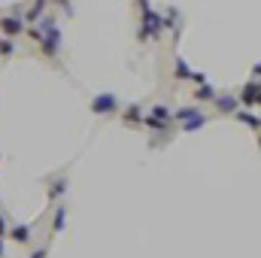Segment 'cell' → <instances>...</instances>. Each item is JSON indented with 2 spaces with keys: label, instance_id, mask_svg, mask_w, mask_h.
Instances as JSON below:
<instances>
[{
  "label": "cell",
  "instance_id": "cell-16",
  "mask_svg": "<svg viewBox=\"0 0 261 258\" xmlns=\"http://www.w3.org/2000/svg\"><path fill=\"white\" fill-rule=\"evenodd\" d=\"M206 125V116H195V119H189V122H182V128L186 131H197Z\"/></svg>",
  "mask_w": 261,
  "mask_h": 258
},
{
  "label": "cell",
  "instance_id": "cell-21",
  "mask_svg": "<svg viewBox=\"0 0 261 258\" xmlns=\"http://www.w3.org/2000/svg\"><path fill=\"white\" fill-rule=\"evenodd\" d=\"M0 258H3V237H0Z\"/></svg>",
  "mask_w": 261,
  "mask_h": 258
},
{
  "label": "cell",
  "instance_id": "cell-19",
  "mask_svg": "<svg viewBox=\"0 0 261 258\" xmlns=\"http://www.w3.org/2000/svg\"><path fill=\"white\" fill-rule=\"evenodd\" d=\"M0 237H6V222H3V213H0Z\"/></svg>",
  "mask_w": 261,
  "mask_h": 258
},
{
  "label": "cell",
  "instance_id": "cell-2",
  "mask_svg": "<svg viewBox=\"0 0 261 258\" xmlns=\"http://www.w3.org/2000/svg\"><path fill=\"white\" fill-rule=\"evenodd\" d=\"M140 6H143V28H140V40H155L161 31H164V15H158L152 6H149V0H140Z\"/></svg>",
  "mask_w": 261,
  "mask_h": 258
},
{
  "label": "cell",
  "instance_id": "cell-11",
  "mask_svg": "<svg viewBox=\"0 0 261 258\" xmlns=\"http://www.w3.org/2000/svg\"><path fill=\"white\" fill-rule=\"evenodd\" d=\"M43 9H46V0H34V6H31L21 18H24V21H37V18L43 15Z\"/></svg>",
  "mask_w": 261,
  "mask_h": 258
},
{
  "label": "cell",
  "instance_id": "cell-15",
  "mask_svg": "<svg viewBox=\"0 0 261 258\" xmlns=\"http://www.w3.org/2000/svg\"><path fill=\"white\" fill-rule=\"evenodd\" d=\"M173 73H176V79H189V76H192V70H189V64H186L182 58H176V67H173Z\"/></svg>",
  "mask_w": 261,
  "mask_h": 258
},
{
  "label": "cell",
  "instance_id": "cell-18",
  "mask_svg": "<svg viewBox=\"0 0 261 258\" xmlns=\"http://www.w3.org/2000/svg\"><path fill=\"white\" fill-rule=\"evenodd\" d=\"M12 52H15V46L9 43V37H6V40H0V55H12Z\"/></svg>",
  "mask_w": 261,
  "mask_h": 258
},
{
  "label": "cell",
  "instance_id": "cell-13",
  "mask_svg": "<svg viewBox=\"0 0 261 258\" xmlns=\"http://www.w3.org/2000/svg\"><path fill=\"white\" fill-rule=\"evenodd\" d=\"M125 125H143V113H140V107H130L128 113H125Z\"/></svg>",
  "mask_w": 261,
  "mask_h": 258
},
{
  "label": "cell",
  "instance_id": "cell-17",
  "mask_svg": "<svg viewBox=\"0 0 261 258\" xmlns=\"http://www.w3.org/2000/svg\"><path fill=\"white\" fill-rule=\"evenodd\" d=\"M64 192H67V179H55V183H52V189H49L52 197H61Z\"/></svg>",
  "mask_w": 261,
  "mask_h": 258
},
{
  "label": "cell",
  "instance_id": "cell-12",
  "mask_svg": "<svg viewBox=\"0 0 261 258\" xmlns=\"http://www.w3.org/2000/svg\"><path fill=\"white\" fill-rule=\"evenodd\" d=\"M195 116H200V110H197V107H182V110H176V113H173V119H176V122H189V119H195Z\"/></svg>",
  "mask_w": 261,
  "mask_h": 258
},
{
  "label": "cell",
  "instance_id": "cell-10",
  "mask_svg": "<svg viewBox=\"0 0 261 258\" xmlns=\"http://www.w3.org/2000/svg\"><path fill=\"white\" fill-rule=\"evenodd\" d=\"M64 225H67V210H64V207H55V219H52V234L64 231Z\"/></svg>",
  "mask_w": 261,
  "mask_h": 258
},
{
  "label": "cell",
  "instance_id": "cell-6",
  "mask_svg": "<svg viewBox=\"0 0 261 258\" xmlns=\"http://www.w3.org/2000/svg\"><path fill=\"white\" fill-rule=\"evenodd\" d=\"M237 100H240L243 107H255V104H258V79H252V82H246Z\"/></svg>",
  "mask_w": 261,
  "mask_h": 258
},
{
  "label": "cell",
  "instance_id": "cell-1",
  "mask_svg": "<svg viewBox=\"0 0 261 258\" xmlns=\"http://www.w3.org/2000/svg\"><path fill=\"white\" fill-rule=\"evenodd\" d=\"M40 46H43V55L55 58L58 49H61V31L55 24V18H43V28H40Z\"/></svg>",
  "mask_w": 261,
  "mask_h": 258
},
{
  "label": "cell",
  "instance_id": "cell-20",
  "mask_svg": "<svg viewBox=\"0 0 261 258\" xmlns=\"http://www.w3.org/2000/svg\"><path fill=\"white\" fill-rule=\"evenodd\" d=\"M31 258H46V249H37V252H34Z\"/></svg>",
  "mask_w": 261,
  "mask_h": 258
},
{
  "label": "cell",
  "instance_id": "cell-7",
  "mask_svg": "<svg viewBox=\"0 0 261 258\" xmlns=\"http://www.w3.org/2000/svg\"><path fill=\"white\" fill-rule=\"evenodd\" d=\"M216 107H219L225 116H234V113L240 110V100H237L234 94H216Z\"/></svg>",
  "mask_w": 261,
  "mask_h": 258
},
{
  "label": "cell",
  "instance_id": "cell-8",
  "mask_svg": "<svg viewBox=\"0 0 261 258\" xmlns=\"http://www.w3.org/2000/svg\"><path fill=\"white\" fill-rule=\"evenodd\" d=\"M216 94H219V91H216L210 82H200V88L195 91V100L197 104H200V100H216Z\"/></svg>",
  "mask_w": 261,
  "mask_h": 258
},
{
  "label": "cell",
  "instance_id": "cell-4",
  "mask_svg": "<svg viewBox=\"0 0 261 258\" xmlns=\"http://www.w3.org/2000/svg\"><path fill=\"white\" fill-rule=\"evenodd\" d=\"M91 113H94V116H113V113H119V97H116L113 91L97 94V97L91 100Z\"/></svg>",
  "mask_w": 261,
  "mask_h": 258
},
{
  "label": "cell",
  "instance_id": "cell-9",
  "mask_svg": "<svg viewBox=\"0 0 261 258\" xmlns=\"http://www.w3.org/2000/svg\"><path fill=\"white\" fill-rule=\"evenodd\" d=\"M6 237H12L15 243H28V240H31V228H28V225H15Z\"/></svg>",
  "mask_w": 261,
  "mask_h": 258
},
{
  "label": "cell",
  "instance_id": "cell-5",
  "mask_svg": "<svg viewBox=\"0 0 261 258\" xmlns=\"http://www.w3.org/2000/svg\"><path fill=\"white\" fill-rule=\"evenodd\" d=\"M0 31H3L6 37H18V34L24 31V21H21L18 15H3V18H0Z\"/></svg>",
  "mask_w": 261,
  "mask_h": 258
},
{
  "label": "cell",
  "instance_id": "cell-3",
  "mask_svg": "<svg viewBox=\"0 0 261 258\" xmlns=\"http://www.w3.org/2000/svg\"><path fill=\"white\" fill-rule=\"evenodd\" d=\"M170 119H173V113L167 110V107H152L146 116H143V125L146 128H152V131H167V125H170Z\"/></svg>",
  "mask_w": 261,
  "mask_h": 258
},
{
  "label": "cell",
  "instance_id": "cell-14",
  "mask_svg": "<svg viewBox=\"0 0 261 258\" xmlns=\"http://www.w3.org/2000/svg\"><path fill=\"white\" fill-rule=\"evenodd\" d=\"M234 116H237L243 125H249L252 131H258V116H255V113H234Z\"/></svg>",
  "mask_w": 261,
  "mask_h": 258
}]
</instances>
